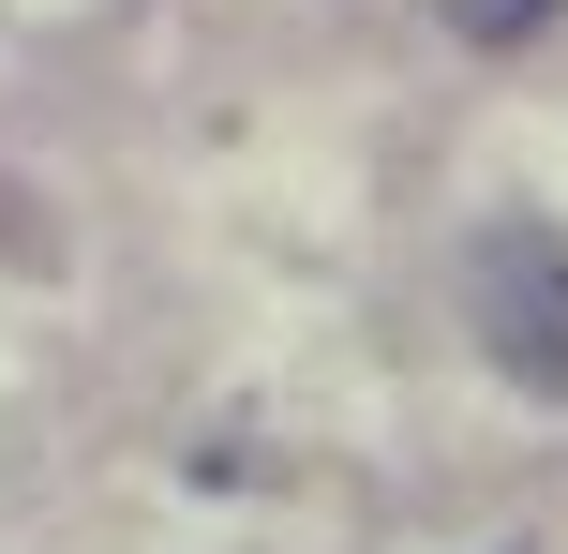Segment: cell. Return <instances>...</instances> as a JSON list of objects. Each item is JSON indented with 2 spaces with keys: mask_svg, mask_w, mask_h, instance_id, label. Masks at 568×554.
<instances>
[{
  "mask_svg": "<svg viewBox=\"0 0 568 554\" xmlns=\"http://www.w3.org/2000/svg\"><path fill=\"white\" fill-rule=\"evenodd\" d=\"M464 300H479L494 375L539 390V405H568V240L554 225H494L479 255H464Z\"/></svg>",
  "mask_w": 568,
  "mask_h": 554,
  "instance_id": "cell-1",
  "label": "cell"
}]
</instances>
